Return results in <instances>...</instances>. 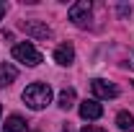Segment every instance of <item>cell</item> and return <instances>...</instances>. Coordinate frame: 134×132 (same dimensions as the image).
Segmentation results:
<instances>
[{
    "mask_svg": "<svg viewBox=\"0 0 134 132\" xmlns=\"http://www.w3.org/2000/svg\"><path fill=\"white\" fill-rule=\"evenodd\" d=\"M116 124H119V130H124V132H134V116L129 111H121L116 116Z\"/></svg>",
    "mask_w": 134,
    "mask_h": 132,
    "instance_id": "obj_10",
    "label": "cell"
},
{
    "mask_svg": "<svg viewBox=\"0 0 134 132\" xmlns=\"http://www.w3.org/2000/svg\"><path fill=\"white\" fill-rule=\"evenodd\" d=\"M13 57H16L18 62H23V65L29 67H36L39 62H41V52L34 47L31 42H23V44H16L13 47Z\"/></svg>",
    "mask_w": 134,
    "mask_h": 132,
    "instance_id": "obj_2",
    "label": "cell"
},
{
    "mask_svg": "<svg viewBox=\"0 0 134 132\" xmlns=\"http://www.w3.org/2000/svg\"><path fill=\"white\" fill-rule=\"evenodd\" d=\"M83 132H108V130H103V127H83Z\"/></svg>",
    "mask_w": 134,
    "mask_h": 132,
    "instance_id": "obj_12",
    "label": "cell"
},
{
    "mask_svg": "<svg viewBox=\"0 0 134 132\" xmlns=\"http://www.w3.org/2000/svg\"><path fill=\"white\" fill-rule=\"evenodd\" d=\"M75 104V88H65L59 93V109H70Z\"/></svg>",
    "mask_w": 134,
    "mask_h": 132,
    "instance_id": "obj_11",
    "label": "cell"
},
{
    "mask_svg": "<svg viewBox=\"0 0 134 132\" xmlns=\"http://www.w3.org/2000/svg\"><path fill=\"white\" fill-rule=\"evenodd\" d=\"M80 116L83 119H100L103 116V106L96 99H88V101L80 104Z\"/></svg>",
    "mask_w": 134,
    "mask_h": 132,
    "instance_id": "obj_6",
    "label": "cell"
},
{
    "mask_svg": "<svg viewBox=\"0 0 134 132\" xmlns=\"http://www.w3.org/2000/svg\"><path fill=\"white\" fill-rule=\"evenodd\" d=\"M72 60H75L72 44H59V47L54 49V62H57V65H72Z\"/></svg>",
    "mask_w": 134,
    "mask_h": 132,
    "instance_id": "obj_7",
    "label": "cell"
},
{
    "mask_svg": "<svg viewBox=\"0 0 134 132\" xmlns=\"http://www.w3.org/2000/svg\"><path fill=\"white\" fill-rule=\"evenodd\" d=\"M3 132H26V119H23V116H18V114L8 116V119H5Z\"/></svg>",
    "mask_w": 134,
    "mask_h": 132,
    "instance_id": "obj_9",
    "label": "cell"
},
{
    "mask_svg": "<svg viewBox=\"0 0 134 132\" xmlns=\"http://www.w3.org/2000/svg\"><path fill=\"white\" fill-rule=\"evenodd\" d=\"M67 16H70V21H72V23L85 26V23H88V18H90V3H88V0H80V3L70 5Z\"/></svg>",
    "mask_w": 134,
    "mask_h": 132,
    "instance_id": "obj_3",
    "label": "cell"
},
{
    "mask_svg": "<svg viewBox=\"0 0 134 132\" xmlns=\"http://www.w3.org/2000/svg\"><path fill=\"white\" fill-rule=\"evenodd\" d=\"M90 91H93L96 99H116V96H119V88H116V85L108 83V80H100V78L90 80Z\"/></svg>",
    "mask_w": 134,
    "mask_h": 132,
    "instance_id": "obj_4",
    "label": "cell"
},
{
    "mask_svg": "<svg viewBox=\"0 0 134 132\" xmlns=\"http://www.w3.org/2000/svg\"><path fill=\"white\" fill-rule=\"evenodd\" d=\"M16 78H18V70L10 65V62H3V65H0V88L10 85Z\"/></svg>",
    "mask_w": 134,
    "mask_h": 132,
    "instance_id": "obj_8",
    "label": "cell"
},
{
    "mask_svg": "<svg viewBox=\"0 0 134 132\" xmlns=\"http://www.w3.org/2000/svg\"><path fill=\"white\" fill-rule=\"evenodd\" d=\"M23 31L29 36H34V39H49L52 36V29L41 21H23Z\"/></svg>",
    "mask_w": 134,
    "mask_h": 132,
    "instance_id": "obj_5",
    "label": "cell"
},
{
    "mask_svg": "<svg viewBox=\"0 0 134 132\" xmlns=\"http://www.w3.org/2000/svg\"><path fill=\"white\" fill-rule=\"evenodd\" d=\"M0 114H3V106H0Z\"/></svg>",
    "mask_w": 134,
    "mask_h": 132,
    "instance_id": "obj_14",
    "label": "cell"
},
{
    "mask_svg": "<svg viewBox=\"0 0 134 132\" xmlns=\"http://www.w3.org/2000/svg\"><path fill=\"white\" fill-rule=\"evenodd\" d=\"M5 11H8V5H5V3L0 0V21H3V16H5Z\"/></svg>",
    "mask_w": 134,
    "mask_h": 132,
    "instance_id": "obj_13",
    "label": "cell"
},
{
    "mask_svg": "<svg viewBox=\"0 0 134 132\" xmlns=\"http://www.w3.org/2000/svg\"><path fill=\"white\" fill-rule=\"evenodd\" d=\"M23 101H26V106H31V109H44L52 101L49 83H31V85L23 91Z\"/></svg>",
    "mask_w": 134,
    "mask_h": 132,
    "instance_id": "obj_1",
    "label": "cell"
}]
</instances>
